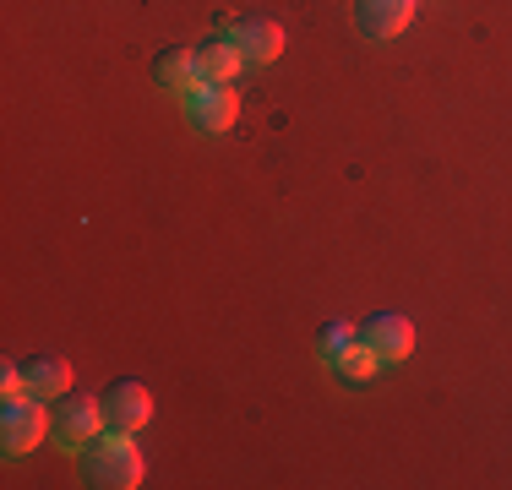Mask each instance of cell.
Returning a JSON list of instances; mask_svg holds the SVG:
<instances>
[{"label":"cell","mask_w":512,"mask_h":490,"mask_svg":"<svg viewBox=\"0 0 512 490\" xmlns=\"http://www.w3.org/2000/svg\"><path fill=\"white\" fill-rule=\"evenodd\" d=\"M137 431H120V425H104L99 436L82 447V474H88V485L99 490H137L142 485V447L131 441Z\"/></svg>","instance_id":"6da1fadb"},{"label":"cell","mask_w":512,"mask_h":490,"mask_svg":"<svg viewBox=\"0 0 512 490\" xmlns=\"http://www.w3.org/2000/svg\"><path fill=\"white\" fill-rule=\"evenodd\" d=\"M50 398H39V392H22V398H6L0 403V447L17 458V452H33L44 436L55 431V414L44 409Z\"/></svg>","instance_id":"7a4b0ae2"},{"label":"cell","mask_w":512,"mask_h":490,"mask_svg":"<svg viewBox=\"0 0 512 490\" xmlns=\"http://www.w3.org/2000/svg\"><path fill=\"white\" fill-rule=\"evenodd\" d=\"M180 109H186V126L197 137H224L240 120V93L229 82H197V88L180 98Z\"/></svg>","instance_id":"3957f363"},{"label":"cell","mask_w":512,"mask_h":490,"mask_svg":"<svg viewBox=\"0 0 512 490\" xmlns=\"http://www.w3.org/2000/svg\"><path fill=\"white\" fill-rule=\"evenodd\" d=\"M104 425H109L104 398H93V392H66V398H55V431L50 436H55L60 452H82Z\"/></svg>","instance_id":"277c9868"},{"label":"cell","mask_w":512,"mask_h":490,"mask_svg":"<svg viewBox=\"0 0 512 490\" xmlns=\"http://www.w3.org/2000/svg\"><path fill=\"white\" fill-rule=\"evenodd\" d=\"M360 338L382 354V365H404L414 354V322L404 311H371L360 322Z\"/></svg>","instance_id":"5b68a950"},{"label":"cell","mask_w":512,"mask_h":490,"mask_svg":"<svg viewBox=\"0 0 512 490\" xmlns=\"http://www.w3.org/2000/svg\"><path fill=\"white\" fill-rule=\"evenodd\" d=\"M229 39L240 44V55H246V66H273L278 55H284V22H273V17H235L229 22Z\"/></svg>","instance_id":"8992f818"},{"label":"cell","mask_w":512,"mask_h":490,"mask_svg":"<svg viewBox=\"0 0 512 490\" xmlns=\"http://www.w3.org/2000/svg\"><path fill=\"white\" fill-rule=\"evenodd\" d=\"M414 11H420V0H355V28L371 44H382V39H398L409 28Z\"/></svg>","instance_id":"52a82bcc"},{"label":"cell","mask_w":512,"mask_h":490,"mask_svg":"<svg viewBox=\"0 0 512 490\" xmlns=\"http://www.w3.org/2000/svg\"><path fill=\"white\" fill-rule=\"evenodd\" d=\"M104 414L120 431H142V425L153 420V392L142 387L137 376H120V382L104 387Z\"/></svg>","instance_id":"ba28073f"},{"label":"cell","mask_w":512,"mask_h":490,"mask_svg":"<svg viewBox=\"0 0 512 490\" xmlns=\"http://www.w3.org/2000/svg\"><path fill=\"white\" fill-rule=\"evenodd\" d=\"M153 77H158V88H164V93H180V98L197 88V82H207L197 49H164V55L153 60Z\"/></svg>","instance_id":"9c48e42d"},{"label":"cell","mask_w":512,"mask_h":490,"mask_svg":"<svg viewBox=\"0 0 512 490\" xmlns=\"http://www.w3.org/2000/svg\"><path fill=\"white\" fill-rule=\"evenodd\" d=\"M197 60H202L207 82H235L240 71H246V55H240V44L229 39V33H207V39L197 44Z\"/></svg>","instance_id":"30bf717a"},{"label":"cell","mask_w":512,"mask_h":490,"mask_svg":"<svg viewBox=\"0 0 512 490\" xmlns=\"http://www.w3.org/2000/svg\"><path fill=\"white\" fill-rule=\"evenodd\" d=\"M28 392H39V398H66L71 392V360L66 354H33L28 360Z\"/></svg>","instance_id":"8fae6325"},{"label":"cell","mask_w":512,"mask_h":490,"mask_svg":"<svg viewBox=\"0 0 512 490\" xmlns=\"http://www.w3.org/2000/svg\"><path fill=\"white\" fill-rule=\"evenodd\" d=\"M349 343H360V322H349V316H327V322L316 327V354H322V365H338V354H344Z\"/></svg>","instance_id":"7c38bea8"},{"label":"cell","mask_w":512,"mask_h":490,"mask_svg":"<svg viewBox=\"0 0 512 490\" xmlns=\"http://www.w3.org/2000/svg\"><path fill=\"white\" fill-rule=\"evenodd\" d=\"M333 371H338V382H371V376L382 371V354H376L371 343L360 338V343H349V349L338 354V365H333Z\"/></svg>","instance_id":"4fadbf2b"},{"label":"cell","mask_w":512,"mask_h":490,"mask_svg":"<svg viewBox=\"0 0 512 490\" xmlns=\"http://www.w3.org/2000/svg\"><path fill=\"white\" fill-rule=\"evenodd\" d=\"M22 392H28V365L0 360V403H6V398H22Z\"/></svg>","instance_id":"5bb4252c"}]
</instances>
